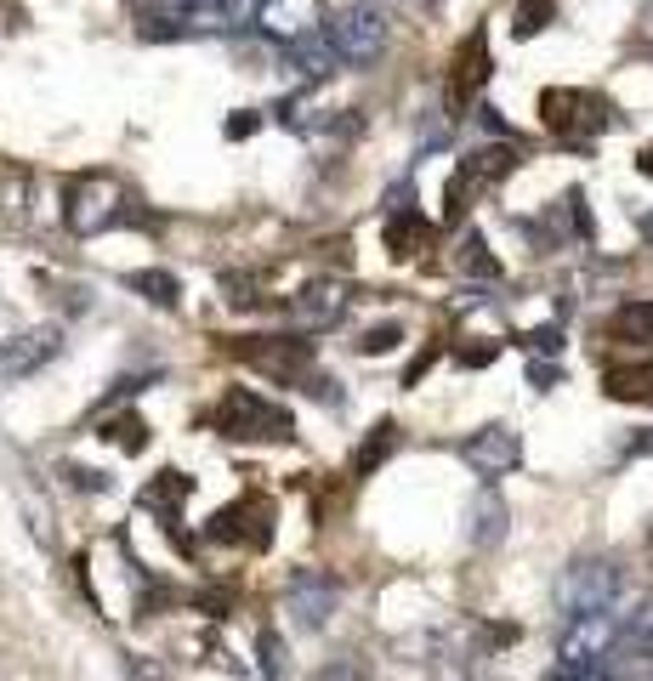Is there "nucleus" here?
<instances>
[{
    "mask_svg": "<svg viewBox=\"0 0 653 681\" xmlns=\"http://www.w3.org/2000/svg\"><path fill=\"white\" fill-rule=\"evenodd\" d=\"M324 40H330L336 63H347V69H370L375 57L387 52L392 23H387V12H381L375 0H347V6H336V12H330Z\"/></svg>",
    "mask_w": 653,
    "mask_h": 681,
    "instance_id": "f257e3e1",
    "label": "nucleus"
},
{
    "mask_svg": "<svg viewBox=\"0 0 653 681\" xmlns=\"http://www.w3.org/2000/svg\"><path fill=\"white\" fill-rule=\"evenodd\" d=\"M619 591H625L619 562H608V557H580V562H568L563 579H557V608H563V619L614 613V608H619Z\"/></svg>",
    "mask_w": 653,
    "mask_h": 681,
    "instance_id": "f03ea898",
    "label": "nucleus"
},
{
    "mask_svg": "<svg viewBox=\"0 0 653 681\" xmlns=\"http://www.w3.org/2000/svg\"><path fill=\"white\" fill-rule=\"evenodd\" d=\"M63 216H69V233H80V239H97V233H108V227L125 216V188L114 182V176L103 171H86V176H74L69 193H63Z\"/></svg>",
    "mask_w": 653,
    "mask_h": 681,
    "instance_id": "7ed1b4c3",
    "label": "nucleus"
},
{
    "mask_svg": "<svg viewBox=\"0 0 653 681\" xmlns=\"http://www.w3.org/2000/svg\"><path fill=\"white\" fill-rule=\"evenodd\" d=\"M216 432H222V437H239V443H256V437H273V443H284V437H290V415H284L279 403H267L262 392L233 386L228 398L216 403Z\"/></svg>",
    "mask_w": 653,
    "mask_h": 681,
    "instance_id": "20e7f679",
    "label": "nucleus"
},
{
    "mask_svg": "<svg viewBox=\"0 0 653 681\" xmlns=\"http://www.w3.org/2000/svg\"><path fill=\"white\" fill-rule=\"evenodd\" d=\"M540 120H546V131H557V137L585 142L608 125V108H602L597 97H585V91L551 86V91H540Z\"/></svg>",
    "mask_w": 653,
    "mask_h": 681,
    "instance_id": "39448f33",
    "label": "nucleus"
},
{
    "mask_svg": "<svg viewBox=\"0 0 653 681\" xmlns=\"http://www.w3.org/2000/svg\"><path fill=\"white\" fill-rule=\"evenodd\" d=\"M512 165H517L512 148H477V154H466L455 165V176H449V188H443V216L455 222L460 210L472 205V193L500 182V176H512Z\"/></svg>",
    "mask_w": 653,
    "mask_h": 681,
    "instance_id": "423d86ee",
    "label": "nucleus"
},
{
    "mask_svg": "<svg viewBox=\"0 0 653 681\" xmlns=\"http://www.w3.org/2000/svg\"><path fill=\"white\" fill-rule=\"evenodd\" d=\"M336 602H341V585L330 574H318V568H301V574H290V585H284V608H290V619L307 625V630L330 625Z\"/></svg>",
    "mask_w": 653,
    "mask_h": 681,
    "instance_id": "0eeeda50",
    "label": "nucleus"
},
{
    "mask_svg": "<svg viewBox=\"0 0 653 681\" xmlns=\"http://www.w3.org/2000/svg\"><path fill=\"white\" fill-rule=\"evenodd\" d=\"M460 460L472 466L477 477H506L517 472V460H523V437L512 432V426H483V432H472L466 443H460Z\"/></svg>",
    "mask_w": 653,
    "mask_h": 681,
    "instance_id": "6e6552de",
    "label": "nucleus"
},
{
    "mask_svg": "<svg viewBox=\"0 0 653 681\" xmlns=\"http://www.w3.org/2000/svg\"><path fill=\"white\" fill-rule=\"evenodd\" d=\"M347 284H336V279H307L290 296V313H296V324L301 330H336L341 318H347Z\"/></svg>",
    "mask_w": 653,
    "mask_h": 681,
    "instance_id": "1a4fd4ad",
    "label": "nucleus"
},
{
    "mask_svg": "<svg viewBox=\"0 0 653 681\" xmlns=\"http://www.w3.org/2000/svg\"><path fill=\"white\" fill-rule=\"evenodd\" d=\"M489 35L483 29H472V35L460 40L455 63H449V103H472L477 91H483V80H489Z\"/></svg>",
    "mask_w": 653,
    "mask_h": 681,
    "instance_id": "9d476101",
    "label": "nucleus"
},
{
    "mask_svg": "<svg viewBox=\"0 0 653 681\" xmlns=\"http://www.w3.org/2000/svg\"><path fill=\"white\" fill-rule=\"evenodd\" d=\"M57 352H63V335L46 324V330H29V335H18V341H6L0 347V375L6 381H23V375H35L40 364H52Z\"/></svg>",
    "mask_w": 653,
    "mask_h": 681,
    "instance_id": "9b49d317",
    "label": "nucleus"
},
{
    "mask_svg": "<svg viewBox=\"0 0 653 681\" xmlns=\"http://www.w3.org/2000/svg\"><path fill=\"white\" fill-rule=\"evenodd\" d=\"M211 540H245V545H267L273 540V506L267 500H239L233 511L211 517Z\"/></svg>",
    "mask_w": 653,
    "mask_h": 681,
    "instance_id": "f8f14e48",
    "label": "nucleus"
},
{
    "mask_svg": "<svg viewBox=\"0 0 653 681\" xmlns=\"http://www.w3.org/2000/svg\"><path fill=\"white\" fill-rule=\"evenodd\" d=\"M273 40H307L318 23V0H262V18H256Z\"/></svg>",
    "mask_w": 653,
    "mask_h": 681,
    "instance_id": "ddd939ff",
    "label": "nucleus"
},
{
    "mask_svg": "<svg viewBox=\"0 0 653 681\" xmlns=\"http://www.w3.org/2000/svg\"><path fill=\"white\" fill-rule=\"evenodd\" d=\"M279 114L290 131H324V125H336V103H330V91L318 86V80H313V91H296Z\"/></svg>",
    "mask_w": 653,
    "mask_h": 681,
    "instance_id": "4468645a",
    "label": "nucleus"
},
{
    "mask_svg": "<svg viewBox=\"0 0 653 681\" xmlns=\"http://www.w3.org/2000/svg\"><path fill=\"white\" fill-rule=\"evenodd\" d=\"M506 517H512V511H506V500H500L495 489H483L472 500V545L477 551H495L500 540H506Z\"/></svg>",
    "mask_w": 653,
    "mask_h": 681,
    "instance_id": "2eb2a0df",
    "label": "nucleus"
},
{
    "mask_svg": "<svg viewBox=\"0 0 653 681\" xmlns=\"http://www.w3.org/2000/svg\"><path fill=\"white\" fill-rule=\"evenodd\" d=\"M392 205H398V216L387 222V245H392V256H415V250L426 245V222L415 216V205H409V188L392 193Z\"/></svg>",
    "mask_w": 653,
    "mask_h": 681,
    "instance_id": "dca6fc26",
    "label": "nucleus"
},
{
    "mask_svg": "<svg viewBox=\"0 0 653 681\" xmlns=\"http://www.w3.org/2000/svg\"><path fill=\"white\" fill-rule=\"evenodd\" d=\"M392 449H398V426H392V420H375L370 437H364V443H358V454H353V472H358V477L381 472Z\"/></svg>",
    "mask_w": 653,
    "mask_h": 681,
    "instance_id": "f3484780",
    "label": "nucleus"
},
{
    "mask_svg": "<svg viewBox=\"0 0 653 681\" xmlns=\"http://www.w3.org/2000/svg\"><path fill=\"white\" fill-rule=\"evenodd\" d=\"M125 284H131L142 301H154V307H177V301H182V284L171 279L165 267H137V273H131Z\"/></svg>",
    "mask_w": 653,
    "mask_h": 681,
    "instance_id": "a211bd4d",
    "label": "nucleus"
},
{
    "mask_svg": "<svg viewBox=\"0 0 653 681\" xmlns=\"http://www.w3.org/2000/svg\"><path fill=\"white\" fill-rule=\"evenodd\" d=\"M614 653H625V659H648V664H653V602L636 613L625 630H619V647H614Z\"/></svg>",
    "mask_w": 653,
    "mask_h": 681,
    "instance_id": "6ab92c4d",
    "label": "nucleus"
},
{
    "mask_svg": "<svg viewBox=\"0 0 653 681\" xmlns=\"http://www.w3.org/2000/svg\"><path fill=\"white\" fill-rule=\"evenodd\" d=\"M608 392L614 398H653V358L631 369H608Z\"/></svg>",
    "mask_w": 653,
    "mask_h": 681,
    "instance_id": "aec40b11",
    "label": "nucleus"
},
{
    "mask_svg": "<svg viewBox=\"0 0 653 681\" xmlns=\"http://www.w3.org/2000/svg\"><path fill=\"white\" fill-rule=\"evenodd\" d=\"M614 335L619 341H648L653 335V301H625L614 313Z\"/></svg>",
    "mask_w": 653,
    "mask_h": 681,
    "instance_id": "412c9836",
    "label": "nucleus"
},
{
    "mask_svg": "<svg viewBox=\"0 0 653 681\" xmlns=\"http://www.w3.org/2000/svg\"><path fill=\"white\" fill-rule=\"evenodd\" d=\"M546 681H614V653L608 659H557Z\"/></svg>",
    "mask_w": 653,
    "mask_h": 681,
    "instance_id": "4be33fe9",
    "label": "nucleus"
},
{
    "mask_svg": "<svg viewBox=\"0 0 653 681\" xmlns=\"http://www.w3.org/2000/svg\"><path fill=\"white\" fill-rule=\"evenodd\" d=\"M103 437L114 443V449H125V454H142L148 449V426H142V415H114L103 426Z\"/></svg>",
    "mask_w": 653,
    "mask_h": 681,
    "instance_id": "5701e85b",
    "label": "nucleus"
},
{
    "mask_svg": "<svg viewBox=\"0 0 653 681\" xmlns=\"http://www.w3.org/2000/svg\"><path fill=\"white\" fill-rule=\"evenodd\" d=\"M551 18H557V0H523V6H517V18H512V35L529 40V35H540Z\"/></svg>",
    "mask_w": 653,
    "mask_h": 681,
    "instance_id": "b1692460",
    "label": "nucleus"
},
{
    "mask_svg": "<svg viewBox=\"0 0 653 681\" xmlns=\"http://www.w3.org/2000/svg\"><path fill=\"white\" fill-rule=\"evenodd\" d=\"M256 659H262V676H267V681H279L284 670H290V659H284V636H279V630H262V636H256Z\"/></svg>",
    "mask_w": 653,
    "mask_h": 681,
    "instance_id": "393cba45",
    "label": "nucleus"
},
{
    "mask_svg": "<svg viewBox=\"0 0 653 681\" xmlns=\"http://www.w3.org/2000/svg\"><path fill=\"white\" fill-rule=\"evenodd\" d=\"M460 273H472V279H500V262L483 250V239H477V233L460 245Z\"/></svg>",
    "mask_w": 653,
    "mask_h": 681,
    "instance_id": "a878e982",
    "label": "nucleus"
},
{
    "mask_svg": "<svg viewBox=\"0 0 653 681\" xmlns=\"http://www.w3.org/2000/svg\"><path fill=\"white\" fill-rule=\"evenodd\" d=\"M398 341H404V330H398V324H375V330L364 335L358 347H364V352H370V358H375V352H392V347H398Z\"/></svg>",
    "mask_w": 653,
    "mask_h": 681,
    "instance_id": "bb28decb",
    "label": "nucleus"
},
{
    "mask_svg": "<svg viewBox=\"0 0 653 681\" xmlns=\"http://www.w3.org/2000/svg\"><path fill=\"white\" fill-rule=\"evenodd\" d=\"M523 347H529V352H546V358H551V352H563V330H557V324H546V330H529V335H523Z\"/></svg>",
    "mask_w": 653,
    "mask_h": 681,
    "instance_id": "cd10ccee",
    "label": "nucleus"
},
{
    "mask_svg": "<svg viewBox=\"0 0 653 681\" xmlns=\"http://www.w3.org/2000/svg\"><path fill=\"white\" fill-rule=\"evenodd\" d=\"M256 125H262V114H250V108H239V114L228 120V137H233V142H245L250 131H256Z\"/></svg>",
    "mask_w": 653,
    "mask_h": 681,
    "instance_id": "c85d7f7f",
    "label": "nucleus"
},
{
    "mask_svg": "<svg viewBox=\"0 0 653 681\" xmlns=\"http://www.w3.org/2000/svg\"><path fill=\"white\" fill-rule=\"evenodd\" d=\"M165 6H171V12H199V18H205V12H222L228 0H165Z\"/></svg>",
    "mask_w": 653,
    "mask_h": 681,
    "instance_id": "c756f323",
    "label": "nucleus"
},
{
    "mask_svg": "<svg viewBox=\"0 0 653 681\" xmlns=\"http://www.w3.org/2000/svg\"><path fill=\"white\" fill-rule=\"evenodd\" d=\"M495 352H500L495 341H489V347H466V352H460V364H472V369H477V364H489V358H495Z\"/></svg>",
    "mask_w": 653,
    "mask_h": 681,
    "instance_id": "7c9ffc66",
    "label": "nucleus"
},
{
    "mask_svg": "<svg viewBox=\"0 0 653 681\" xmlns=\"http://www.w3.org/2000/svg\"><path fill=\"white\" fill-rule=\"evenodd\" d=\"M529 381H534V386H557V369H551V364H534Z\"/></svg>",
    "mask_w": 653,
    "mask_h": 681,
    "instance_id": "2f4dec72",
    "label": "nucleus"
},
{
    "mask_svg": "<svg viewBox=\"0 0 653 681\" xmlns=\"http://www.w3.org/2000/svg\"><path fill=\"white\" fill-rule=\"evenodd\" d=\"M477 114H483V131H495V137H506V120H500L495 108H477Z\"/></svg>",
    "mask_w": 653,
    "mask_h": 681,
    "instance_id": "473e14b6",
    "label": "nucleus"
},
{
    "mask_svg": "<svg viewBox=\"0 0 653 681\" xmlns=\"http://www.w3.org/2000/svg\"><path fill=\"white\" fill-rule=\"evenodd\" d=\"M636 171H642V176H648V182H653V142H648V148H642V154H636Z\"/></svg>",
    "mask_w": 653,
    "mask_h": 681,
    "instance_id": "72a5a7b5",
    "label": "nucleus"
},
{
    "mask_svg": "<svg viewBox=\"0 0 653 681\" xmlns=\"http://www.w3.org/2000/svg\"><path fill=\"white\" fill-rule=\"evenodd\" d=\"M636 23H642V35L653 40V0H642V18H636Z\"/></svg>",
    "mask_w": 653,
    "mask_h": 681,
    "instance_id": "f704fd0d",
    "label": "nucleus"
},
{
    "mask_svg": "<svg viewBox=\"0 0 653 681\" xmlns=\"http://www.w3.org/2000/svg\"><path fill=\"white\" fill-rule=\"evenodd\" d=\"M324 681H358V676H353V670H347V664H341V670H330V676H324Z\"/></svg>",
    "mask_w": 653,
    "mask_h": 681,
    "instance_id": "c9c22d12",
    "label": "nucleus"
},
{
    "mask_svg": "<svg viewBox=\"0 0 653 681\" xmlns=\"http://www.w3.org/2000/svg\"><path fill=\"white\" fill-rule=\"evenodd\" d=\"M0 347H6V341H0Z\"/></svg>",
    "mask_w": 653,
    "mask_h": 681,
    "instance_id": "e433bc0d",
    "label": "nucleus"
}]
</instances>
